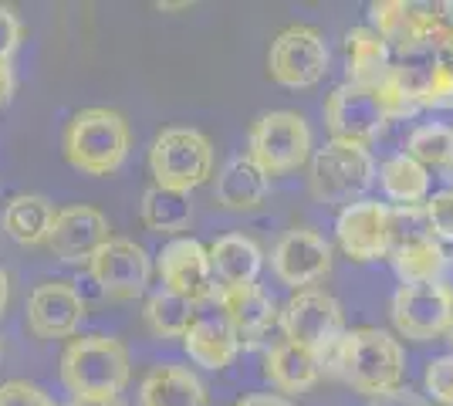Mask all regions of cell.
I'll return each mask as SVG.
<instances>
[{"instance_id": "6da1fadb", "label": "cell", "mask_w": 453, "mask_h": 406, "mask_svg": "<svg viewBox=\"0 0 453 406\" xmlns=\"http://www.w3.org/2000/svg\"><path fill=\"white\" fill-rule=\"evenodd\" d=\"M328 372H335L342 383H349L356 393L372 400V396L403 387L406 356H403L399 339H393L389 332L362 326L342 335L339 349L328 363Z\"/></svg>"}, {"instance_id": "7a4b0ae2", "label": "cell", "mask_w": 453, "mask_h": 406, "mask_svg": "<svg viewBox=\"0 0 453 406\" xmlns=\"http://www.w3.org/2000/svg\"><path fill=\"white\" fill-rule=\"evenodd\" d=\"M61 149L68 166L85 176H112L122 170L133 149V133L122 112L115 109H81L68 119Z\"/></svg>"}, {"instance_id": "3957f363", "label": "cell", "mask_w": 453, "mask_h": 406, "mask_svg": "<svg viewBox=\"0 0 453 406\" xmlns=\"http://www.w3.org/2000/svg\"><path fill=\"white\" fill-rule=\"evenodd\" d=\"M133 363L129 349L115 335H81L72 339L61 352V383L72 393V400L81 396H119L129 387Z\"/></svg>"}, {"instance_id": "277c9868", "label": "cell", "mask_w": 453, "mask_h": 406, "mask_svg": "<svg viewBox=\"0 0 453 406\" xmlns=\"http://www.w3.org/2000/svg\"><path fill=\"white\" fill-rule=\"evenodd\" d=\"M376 159L369 153V146L332 139L311 153L308 187L319 203L349 207V203L365 200V190L376 183Z\"/></svg>"}, {"instance_id": "5b68a950", "label": "cell", "mask_w": 453, "mask_h": 406, "mask_svg": "<svg viewBox=\"0 0 453 406\" xmlns=\"http://www.w3.org/2000/svg\"><path fill=\"white\" fill-rule=\"evenodd\" d=\"M150 173L156 187L193 194L213 176V142L200 129L170 126L152 139Z\"/></svg>"}, {"instance_id": "8992f818", "label": "cell", "mask_w": 453, "mask_h": 406, "mask_svg": "<svg viewBox=\"0 0 453 406\" xmlns=\"http://www.w3.org/2000/svg\"><path fill=\"white\" fill-rule=\"evenodd\" d=\"M278 326H281L284 339L311 349L319 356L321 369H328L342 335L349 332L345 329V311H342L339 298L321 288L295 291L284 302V309L278 311Z\"/></svg>"}, {"instance_id": "52a82bcc", "label": "cell", "mask_w": 453, "mask_h": 406, "mask_svg": "<svg viewBox=\"0 0 453 406\" xmlns=\"http://www.w3.org/2000/svg\"><path fill=\"white\" fill-rule=\"evenodd\" d=\"M247 156L267 176H281L311 159V129L298 112H265L247 133Z\"/></svg>"}, {"instance_id": "ba28073f", "label": "cell", "mask_w": 453, "mask_h": 406, "mask_svg": "<svg viewBox=\"0 0 453 406\" xmlns=\"http://www.w3.org/2000/svg\"><path fill=\"white\" fill-rule=\"evenodd\" d=\"M267 75L281 88H315L328 75V44L315 27L291 24L271 41Z\"/></svg>"}, {"instance_id": "9c48e42d", "label": "cell", "mask_w": 453, "mask_h": 406, "mask_svg": "<svg viewBox=\"0 0 453 406\" xmlns=\"http://www.w3.org/2000/svg\"><path fill=\"white\" fill-rule=\"evenodd\" d=\"M85 268H88L92 285L109 302H135L139 295H146L152 278L150 254L129 237H109Z\"/></svg>"}, {"instance_id": "30bf717a", "label": "cell", "mask_w": 453, "mask_h": 406, "mask_svg": "<svg viewBox=\"0 0 453 406\" xmlns=\"http://www.w3.org/2000/svg\"><path fill=\"white\" fill-rule=\"evenodd\" d=\"M325 126H328L332 139L369 146L389 126V116L379 102L376 88L342 81L339 88H332V96L325 98Z\"/></svg>"}, {"instance_id": "8fae6325", "label": "cell", "mask_w": 453, "mask_h": 406, "mask_svg": "<svg viewBox=\"0 0 453 406\" xmlns=\"http://www.w3.org/2000/svg\"><path fill=\"white\" fill-rule=\"evenodd\" d=\"M389 315H393V326L403 339L434 342L450 329L453 302L436 281H430V285H399L396 295H393Z\"/></svg>"}, {"instance_id": "7c38bea8", "label": "cell", "mask_w": 453, "mask_h": 406, "mask_svg": "<svg viewBox=\"0 0 453 406\" xmlns=\"http://www.w3.org/2000/svg\"><path fill=\"white\" fill-rule=\"evenodd\" d=\"M271 271L284 288L304 291L332 271V248L319 231L291 227L271 251Z\"/></svg>"}, {"instance_id": "4fadbf2b", "label": "cell", "mask_w": 453, "mask_h": 406, "mask_svg": "<svg viewBox=\"0 0 453 406\" xmlns=\"http://www.w3.org/2000/svg\"><path fill=\"white\" fill-rule=\"evenodd\" d=\"M156 274H159L163 288L183 295L193 305L217 295L210 254L196 237H173L170 244H163V251L156 257Z\"/></svg>"}, {"instance_id": "5bb4252c", "label": "cell", "mask_w": 453, "mask_h": 406, "mask_svg": "<svg viewBox=\"0 0 453 406\" xmlns=\"http://www.w3.org/2000/svg\"><path fill=\"white\" fill-rule=\"evenodd\" d=\"M85 315L88 305L68 281H44L27 295L24 326L35 339H72Z\"/></svg>"}, {"instance_id": "9a60e30c", "label": "cell", "mask_w": 453, "mask_h": 406, "mask_svg": "<svg viewBox=\"0 0 453 406\" xmlns=\"http://www.w3.org/2000/svg\"><path fill=\"white\" fill-rule=\"evenodd\" d=\"M335 237L345 257L372 264L379 257H389V203L382 200H359L339 211Z\"/></svg>"}, {"instance_id": "2e32d148", "label": "cell", "mask_w": 453, "mask_h": 406, "mask_svg": "<svg viewBox=\"0 0 453 406\" xmlns=\"http://www.w3.org/2000/svg\"><path fill=\"white\" fill-rule=\"evenodd\" d=\"M109 237H112L109 234V217L98 211V207L75 203V207H61L55 213L48 248L65 264H88L95 257V251Z\"/></svg>"}, {"instance_id": "e0dca14e", "label": "cell", "mask_w": 453, "mask_h": 406, "mask_svg": "<svg viewBox=\"0 0 453 406\" xmlns=\"http://www.w3.org/2000/svg\"><path fill=\"white\" fill-rule=\"evenodd\" d=\"M217 309L226 315V322L241 335V346H257L267 339V332L278 326V305L257 281L237 285V288H217Z\"/></svg>"}, {"instance_id": "ac0fdd59", "label": "cell", "mask_w": 453, "mask_h": 406, "mask_svg": "<svg viewBox=\"0 0 453 406\" xmlns=\"http://www.w3.org/2000/svg\"><path fill=\"white\" fill-rule=\"evenodd\" d=\"M267 194H271V176L247 153L230 156L213 180V200L230 213L261 211Z\"/></svg>"}, {"instance_id": "d6986e66", "label": "cell", "mask_w": 453, "mask_h": 406, "mask_svg": "<svg viewBox=\"0 0 453 406\" xmlns=\"http://www.w3.org/2000/svg\"><path fill=\"white\" fill-rule=\"evenodd\" d=\"M183 349H187V356L196 366L217 372V369H226L237 359V352H241V335L234 332V326L226 322V315L220 309L207 311V315L196 311L193 326H189L187 335H183Z\"/></svg>"}, {"instance_id": "ffe728a7", "label": "cell", "mask_w": 453, "mask_h": 406, "mask_svg": "<svg viewBox=\"0 0 453 406\" xmlns=\"http://www.w3.org/2000/svg\"><path fill=\"white\" fill-rule=\"evenodd\" d=\"M210 268L217 288H237V285H254L265 268V251L254 237L247 234H224L207 248Z\"/></svg>"}, {"instance_id": "44dd1931", "label": "cell", "mask_w": 453, "mask_h": 406, "mask_svg": "<svg viewBox=\"0 0 453 406\" xmlns=\"http://www.w3.org/2000/svg\"><path fill=\"white\" fill-rule=\"evenodd\" d=\"M210 393L203 379L187 366L163 363L152 366L139 383V406H207Z\"/></svg>"}, {"instance_id": "7402d4cb", "label": "cell", "mask_w": 453, "mask_h": 406, "mask_svg": "<svg viewBox=\"0 0 453 406\" xmlns=\"http://www.w3.org/2000/svg\"><path fill=\"white\" fill-rule=\"evenodd\" d=\"M321 363L311 349L298 346L291 339H281L267 349L265 356V379L284 396H302L319 383Z\"/></svg>"}, {"instance_id": "603a6c76", "label": "cell", "mask_w": 453, "mask_h": 406, "mask_svg": "<svg viewBox=\"0 0 453 406\" xmlns=\"http://www.w3.org/2000/svg\"><path fill=\"white\" fill-rule=\"evenodd\" d=\"M342 51H345V68H349V81L352 85H365L376 88L393 68V48L379 38L369 24L345 31L342 38Z\"/></svg>"}, {"instance_id": "cb8c5ba5", "label": "cell", "mask_w": 453, "mask_h": 406, "mask_svg": "<svg viewBox=\"0 0 453 406\" xmlns=\"http://www.w3.org/2000/svg\"><path fill=\"white\" fill-rule=\"evenodd\" d=\"M55 213V203L44 194H18L7 200L0 224H4L7 237L18 241L20 248H38V244H48V237H51Z\"/></svg>"}, {"instance_id": "d4e9b609", "label": "cell", "mask_w": 453, "mask_h": 406, "mask_svg": "<svg viewBox=\"0 0 453 406\" xmlns=\"http://www.w3.org/2000/svg\"><path fill=\"white\" fill-rule=\"evenodd\" d=\"M379 187L386 200H393L396 207H423L430 196V170L419 166L416 159H410L406 153L389 156L379 166Z\"/></svg>"}, {"instance_id": "484cf974", "label": "cell", "mask_w": 453, "mask_h": 406, "mask_svg": "<svg viewBox=\"0 0 453 406\" xmlns=\"http://www.w3.org/2000/svg\"><path fill=\"white\" fill-rule=\"evenodd\" d=\"M139 220L152 234H170V237L183 234L189 227V220H193L189 194L166 190V187L152 183L150 190L142 194V203H139Z\"/></svg>"}, {"instance_id": "4316f807", "label": "cell", "mask_w": 453, "mask_h": 406, "mask_svg": "<svg viewBox=\"0 0 453 406\" xmlns=\"http://www.w3.org/2000/svg\"><path fill=\"white\" fill-rule=\"evenodd\" d=\"M389 261H393V271L403 285H430L440 278L443 271V261H447V251L436 237H423V241H406V244H396L389 251Z\"/></svg>"}, {"instance_id": "83f0119b", "label": "cell", "mask_w": 453, "mask_h": 406, "mask_svg": "<svg viewBox=\"0 0 453 406\" xmlns=\"http://www.w3.org/2000/svg\"><path fill=\"white\" fill-rule=\"evenodd\" d=\"M142 318H146V329L152 335H159V339H183L187 329L193 326V318H196V305L170 288H156L146 298Z\"/></svg>"}, {"instance_id": "f1b7e54d", "label": "cell", "mask_w": 453, "mask_h": 406, "mask_svg": "<svg viewBox=\"0 0 453 406\" xmlns=\"http://www.w3.org/2000/svg\"><path fill=\"white\" fill-rule=\"evenodd\" d=\"M406 156L426 170H447L453 173V129L443 122H419L406 135Z\"/></svg>"}, {"instance_id": "f546056e", "label": "cell", "mask_w": 453, "mask_h": 406, "mask_svg": "<svg viewBox=\"0 0 453 406\" xmlns=\"http://www.w3.org/2000/svg\"><path fill=\"white\" fill-rule=\"evenodd\" d=\"M410 7L413 4H406V0H376V4H369V27L389 48H396L410 24Z\"/></svg>"}, {"instance_id": "4dcf8cb0", "label": "cell", "mask_w": 453, "mask_h": 406, "mask_svg": "<svg viewBox=\"0 0 453 406\" xmlns=\"http://www.w3.org/2000/svg\"><path fill=\"white\" fill-rule=\"evenodd\" d=\"M419 109H453V51L447 48L434 61L419 92Z\"/></svg>"}, {"instance_id": "1f68e13d", "label": "cell", "mask_w": 453, "mask_h": 406, "mask_svg": "<svg viewBox=\"0 0 453 406\" xmlns=\"http://www.w3.org/2000/svg\"><path fill=\"white\" fill-rule=\"evenodd\" d=\"M376 96H379V102H382V109H386L389 122H396V119H413L416 112H419V98H416V92L396 75V72H393V68H389L386 78L376 85Z\"/></svg>"}, {"instance_id": "d6a6232c", "label": "cell", "mask_w": 453, "mask_h": 406, "mask_svg": "<svg viewBox=\"0 0 453 406\" xmlns=\"http://www.w3.org/2000/svg\"><path fill=\"white\" fill-rule=\"evenodd\" d=\"M423 389L436 406H453V352L436 356L423 369Z\"/></svg>"}, {"instance_id": "836d02e7", "label": "cell", "mask_w": 453, "mask_h": 406, "mask_svg": "<svg viewBox=\"0 0 453 406\" xmlns=\"http://www.w3.org/2000/svg\"><path fill=\"white\" fill-rule=\"evenodd\" d=\"M423 211H426V224H430L436 241L440 244H453V187L426 196Z\"/></svg>"}, {"instance_id": "e575fe53", "label": "cell", "mask_w": 453, "mask_h": 406, "mask_svg": "<svg viewBox=\"0 0 453 406\" xmlns=\"http://www.w3.org/2000/svg\"><path fill=\"white\" fill-rule=\"evenodd\" d=\"M0 406H58V400L31 379H7L0 383Z\"/></svg>"}, {"instance_id": "d590c367", "label": "cell", "mask_w": 453, "mask_h": 406, "mask_svg": "<svg viewBox=\"0 0 453 406\" xmlns=\"http://www.w3.org/2000/svg\"><path fill=\"white\" fill-rule=\"evenodd\" d=\"M20 41H24V24L7 4H0V61L11 65V58L18 55Z\"/></svg>"}, {"instance_id": "8d00e7d4", "label": "cell", "mask_w": 453, "mask_h": 406, "mask_svg": "<svg viewBox=\"0 0 453 406\" xmlns=\"http://www.w3.org/2000/svg\"><path fill=\"white\" fill-rule=\"evenodd\" d=\"M369 406H430V403H426L419 393H413V389L396 387V389H389V393H382V396H372Z\"/></svg>"}, {"instance_id": "74e56055", "label": "cell", "mask_w": 453, "mask_h": 406, "mask_svg": "<svg viewBox=\"0 0 453 406\" xmlns=\"http://www.w3.org/2000/svg\"><path fill=\"white\" fill-rule=\"evenodd\" d=\"M234 406H291V400H284V396H274V393H254V396H244V400H237Z\"/></svg>"}, {"instance_id": "f35d334b", "label": "cell", "mask_w": 453, "mask_h": 406, "mask_svg": "<svg viewBox=\"0 0 453 406\" xmlns=\"http://www.w3.org/2000/svg\"><path fill=\"white\" fill-rule=\"evenodd\" d=\"M11 96H14V68L7 61H0V109L11 102Z\"/></svg>"}, {"instance_id": "ab89813d", "label": "cell", "mask_w": 453, "mask_h": 406, "mask_svg": "<svg viewBox=\"0 0 453 406\" xmlns=\"http://www.w3.org/2000/svg\"><path fill=\"white\" fill-rule=\"evenodd\" d=\"M436 285L447 291V295H450V302H453V254H447V261H443V271H440Z\"/></svg>"}, {"instance_id": "60d3db41", "label": "cell", "mask_w": 453, "mask_h": 406, "mask_svg": "<svg viewBox=\"0 0 453 406\" xmlns=\"http://www.w3.org/2000/svg\"><path fill=\"white\" fill-rule=\"evenodd\" d=\"M68 406H126L119 396H81V400H72Z\"/></svg>"}, {"instance_id": "b9f144b4", "label": "cell", "mask_w": 453, "mask_h": 406, "mask_svg": "<svg viewBox=\"0 0 453 406\" xmlns=\"http://www.w3.org/2000/svg\"><path fill=\"white\" fill-rule=\"evenodd\" d=\"M7 305H11V278H7V271L0 268V318H4Z\"/></svg>"}, {"instance_id": "7bdbcfd3", "label": "cell", "mask_w": 453, "mask_h": 406, "mask_svg": "<svg viewBox=\"0 0 453 406\" xmlns=\"http://www.w3.org/2000/svg\"><path fill=\"white\" fill-rule=\"evenodd\" d=\"M447 339H450V346H453V318H450V329H447Z\"/></svg>"}, {"instance_id": "ee69618b", "label": "cell", "mask_w": 453, "mask_h": 406, "mask_svg": "<svg viewBox=\"0 0 453 406\" xmlns=\"http://www.w3.org/2000/svg\"><path fill=\"white\" fill-rule=\"evenodd\" d=\"M450 51H453V14H450Z\"/></svg>"}, {"instance_id": "f6af8a7d", "label": "cell", "mask_w": 453, "mask_h": 406, "mask_svg": "<svg viewBox=\"0 0 453 406\" xmlns=\"http://www.w3.org/2000/svg\"><path fill=\"white\" fill-rule=\"evenodd\" d=\"M0 359H4V346H0Z\"/></svg>"}]
</instances>
